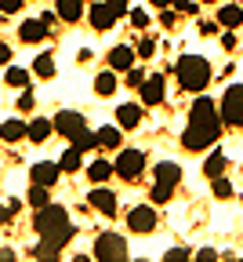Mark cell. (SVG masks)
Masks as SVG:
<instances>
[{
    "label": "cell",
    "instance_id": "obj_23",
    "mask_svg": "<svg viewBox=\"0 0 243 262\" xmlns=\"http://www.w3.org/2000/svg\"><path fill=\"white\" fill-rule=\"evenodd\" d=\"M80 157H84V153H80L77 146H69V149L58 157V168H62V171H80V168H84V160H80Z\"/></svg>",
    "mask_w": 243,
    "mask_h": 262
},
{
    "label": "cell",
    "instance_id": "obj_19",
    "mask_svg": "<svg viewBox=\"0 0 243 262\" xmlns=\"http://www.w3.org/2000/svg\"><path fill=\"white\" fill-rule=\"evenodd\" d=\"M62 22H77L84 15V0H58V11H55Z\"/></svg>",
    "mask_w": 243,
    "mask_h": 262
},
{
    "label": "cell",
    "instance_id": "obj_11",
    "mask_svg": "<svg viewBox=\"0 0 243 262\" xmlns=\"http://www.w3.org/2000/svg\"><path fill=\"white\" fill-rule=\"evenodd\" d=\"M87 204H91V208H98L102 215H109V219L116 215V196H113V189H102V186H98V189H91V193H87Z\"/></svg>",
    "mask_w": 243,
    "mask_h": 262
},
{
    "label": "cell",
    "instance_id": "obj_25",
    "mask_svg": "<svg viewBox=\"0 0 243 262\" xmlns=\"http://www.w3.org/2000/svg\"><path fill=\"white\" fill-rule=\"evenodd\" d=\"M94 91H98V95H113V91H116V70H113V66H109L106 73L94 77Z\"/></svg>",
    "mask_w": 243,
    "mask_h": 262
},
{
    "label": "cell",
    "instance_id": "obj_47",
    "mask_svg": "<svg viewBox=\"0 0 243 262\" xmlns=\"http://www.w3.org/2000/svg\"><path fill=\"white\" fill-rule=\"evenodd\" d=\"M153 4H156V8H171V0H153Z\"/></svg>",
    "mask_w": 243,
    "mask_h": 262
},
{
    "label": "cell",
    "instance_id": "obj_46",
    "mask_svg": "<svg viewBox=\"0 0 243 262\" xmlns=\"http://www.w3.org/2000/svg\"><path fill=\"white\" fill-rule=\"evenodd\" d=\"M8 215H11V208L4 204V208H0V226H4V222H8Z\"/></svg>",
    "mask_w": 243,
    "mask_h": 262
},
{
    "label": "cell",
    "instance_id": "obj_4",
    "mask_svg": "<svg viewBox=\"0 0 243 262\" xmlns=\"http://www.w3.org/2000/svg\"><path fill=\"white\" fill-rule=\"evenodd\" d=\"M222 120L232 124V127H243V84H232L225 95H222Z\"/></svg>",
    "mask_w": 243,
    "mask_h": 262
},
{
    "label": "cell",
    "instance_id": "obj_45",
    "mask_svg": "<svg viewBox=\"0 0 243 262\" xmlns=\"http://www.w3.org/2000/svg\"><path fill=\"white\" fill-rule=\"evenodd\" d=\"M160 22H163V26L171 29V26H175V22H178V18H175V11H163V15H160Z\"/></svg>",
    "mask_w": 243,
    "mask_h": 262
},
{
    "label": "cell",
    "instance_id": "obj_35",
    "mask_svg": "<svg viewBox=\"0 0 243 262\" xmlns=\"http://www.w3.org/2000/svg\"><path fill=\"white\" fill-rule=\"evenodd\" d=\"M106 4H109L120 18H124V15H131V0H106Z\"/></svg>",
    "mask_w": 243,
    "mask_h": 262
},
{
    "label": "cell",
    "instance_id": "obj_9",
    "mask_svg": "<svg viewBox=\"0 0 243 262\" xmlns=\"http://www.w3.org/2000/svg\"><path fill=\"white\" fill-rule=\"evenodd\" d=\"M87 124H84V117L77 113V110H62L58 117H55V131L58 135H65V139H73V135H80Z\"/></svg>",
    "mask_w": 243,
    "mask_h": 262
},
{
    "label": "cell",
    "instance_id": "obj_37",
    "mask_svg": "<svg viewBox=\"0 0 243 262\" xmlns=\"http://www.w3.org/2000/svg\"><path fill=\"white\" fill-rule=\"evenodd\" d=\"M15 106H18V110H26V113H29V110H33V106H37V102H33V95H29V91H26V88H22V95H18V102H15Z\"/></svg>",
    "mask_w": 243,
    "mask_h": 262
},
{
    "label": "cell",
    "instance_id": "obj_43",
    "mask_svg": "<svg viewBox=\"0 0 243 262\" xmlns=\"http://www.w3.org/2000/svg\"><path fill=\"white\" fill-rule=\"evenodd\" d=\"M222 48H225V51H236V37H232V33H225V37H222Z\"/></svg>",
    "mask_w": 243,
    "mask_h": 262
},
{
    "label": "cell",
    "instance_id": "obj_6",
    "mask_svg": "<svg viewBox=\"0 0 243 262\" xmlns=\"http://www.w3.org/2000/svg\"><path fill=\"white\" fill-rule=\"evenodd\" d=\"M113 168H116L120 179H138V175L145 171V153H142V149H124V153L113 160Z\"/></svg>",
    "mask_w": 243,
    "mask_h": 262
},
{
    "label": "cell",
    "instance_id": "obj_16",
    "mask_svg": "<svg viewBox=\"0 0 243 262\" xmlns=\"http://www.w3.org/2000/svg\"><path fill=\"white\" fill-rule=\"evenodd\" d=\"M0 139H4V142L29 139V124H22V120H4V124H0Z\"/></svg>",
    "mask_w": 243,
    "mask_h": 262
},
{
    "label": "cell",
    "instance_id": "obj_32",
    "mask_svg": "<svg viewBox=\"0 0 243 262\" xmlns=\"http://www.w3.org/2000/svg\"><path fill=\"white\" fill-rule=\"evenodd\" d=\"M214 196H218V201H229V196H232V186H229L222 175L214 179Z\"/></svg>",
    "mask_w": 243,
    "mask_h": 262
},
{
    "label": "cell",
    "instance_id": "obj_29",
    "mask_svg": "<svg viewBox=\"0 0 243 262\" xmlns=\"http://www.w3.org/2000/svg\"><path fill=\"white\" fill-rule=\"evenodd\" d=\"M29 204H33V208L51 204V186H37V182H33V189H29Z\"/></svg>",
    "mask_w": 243,
    "mask_h": 262
},
{
    "label": "cell",
    "instance_id": "obj_39",
    "mask_svg": "<svg viewBox=\"0 0 243 262\" xmlns=\"http://www.w3.org/2000/svg\"><path fill=\"white\" fill-rule=\"evenodd\" d=\"M153 51H156L153 40H142V44H138V58H153Z\"/></svg>",
    "mask_w": 243,
    "mask_h": 262
},
{
    "label": "cell",
    "instance_id": "obj_44",
    "mask_svg": "<svg viewBox=\"0 0 243 262\" xmlns=\"http://www.w3.org/2000/svg\"><path fill=\"white\" fill-rule=\"evenodd\" d=\"M11 62V48L8 44H0V66H8Z\"/></svg>",
    "mask_w": 243,
    "mask_h": 262
},
{
    "label": "cell",
    "instance_id": "obj_18",
    "mask_svg": "<svg viewBox=\"0 0 243 262\" xmlns=\"http://www.w3.org/2000/svg\"><path fill=\"white\" fill-rule=\"evenodd\" d=\"M156 182H167V186L182 182V168H178L175 160H163V164H156Z\"/></svg>",
    "mask_w": 243,
    "mask_h": 262
},
{
    "label": "cell",
    "instance_id": "obj_1",
    "mask_svg": "<svg viewBox=\"0 0 243 262\" xmlns=\"http://www.w3.org/2000/svg\"><path fill=\"white\" fill-rule=\"evenodd\" d=\"M37 233H40L44 241H51V244L65 248L69 241H73L77 226L69 222L65 208H58V204H44V208H37Z\"/></svg>",
    "mask_w": 243,
    "mask_h": 262
},
{
    "label": "cell",
    "instance_id": "obj_27",
    "mask_svg": "<svg viewBox=\"0 0 243 262\" xmlns=\"http://www.w3.org/2000/svg\"><path fill=\"white\" fill-rule=\"evenodd\" d=\"M69 142H73V146H77L80 153H87V149H94V146H98V131H87V127H84L80 135H73Z\"/></svg>",
    "mask_w": 243,
    "mask_h": 262
},
{
    "label": "cell",
    "instance_id": "obj_38",
    "mask_svg": "<svg viewBox=\"0 0 243 262\" xmlns=\"http://www.w3.org/2000/svg\"><path fill=\"white\" fill-rule=\"evenodd\" d=\"M171 8H175V11H196V0H171Z\"/></svg>",
    "mask_w": 243,
    "mask_h": 262
},
{
    "label": "cell",
    "instance_id": "obj_48",
    "mask_svg": "<svg viewBox=\"0 0 243 262\" xmlns=\"http://www.w3.org/2000/svg\"><path fill=\"white\" fill-rule=\"evenodd\" d=\"M203 4H211V0H203Z\"/></svg>",
    "mask_w": 243,
    "mask_h": 262
},
{
    "label": "cell",
    "instance_id": "obj_5",
    "mask_svg": "<svg viewBox=\"0 0 243 262\" xmlns=\"http://www.w3.org/2000/svg\"><path fill=\"white\" fill-rule=\"evenodd\" d=\"M94 258H102V262H127V244H124V237L102 233V237L94 241Z\"/></svg>",
    "mask_w": 243,
    "mask_h": 262
},
{
    "label": "cell",
    "instance_id": "obj_42",
    "mask_svg": "<svg viewBox=\"0 0 243 262\" xmlns=\"http://www.w3.org/2000/svg\"><path fill=\"white\" fill-rule=\"evenodd\" d=\"M218 26L222 22H200V33H203V37H211V33H218Z\"/></svg>",
    "mask_w": 243,
    "mask_h": 262
},
{
    "label": "cell",
    "instance_id": "obj_26",
    "mask_svg": "<svg viewBox=\"0 0 243 262\" xmlns=\"http://www.w3.org/2000/svg\"><path fill=\"white\" fill-rule=\"evenodd\" d=\"M87 175H91V182H106L109 175H116V168H113L109 160H94L91 168H87Z\"/></svg>",
    "mask_w": 243,
    "mask_h": 262
},
{
    "label": "cell",
    "instance_id": "obj_28",
    "mask_svg": "<svg viewBox=\"0 0 243 262\" xmlns=\"http://www.w3.org/2000/svg\"><path fill=\"white\" fill-rule=\"evenodd\" d=\"M33 73H37L40 80H51V77H55V58H51V55H40L37 62H33Z\"/></svg>",
    "mask_w": 243,
    "mask_h": 262
},
{
    "label": "cell",
    "instance_id": "obj_41",
    "mask_svg": "<svg viewBox=\"0 0 243 262\" xmlns=\"http://www.w3.org/2000/svg\"><path fill=\"white\" fill-rule=\"evenodd\" d=\"M196 258H200V262H214L218 251H214V248H203V251H196Z\"/></svg>",
    "mask_w": 243,
    "mask_h": 262
},
{
    "label": "cell",
    "instance_id": "obj_2",
    "mask_svg": "<svg viewBox=\"0 0 243 262\" xmlns=\"http://www.w3.org/2000/svg\"><path fill=\"white\" fill-rule=\"evenodd\" d=\"M175 77H178V84L185 88V91H203L207 84H211V62L207 58H200V55H182L178 62H175Z\"/></svg>",
    "mask_w": 243,
    "mask_h": 262
},
{
    "label": "cell",
    "instance_id": "obj_31",
    "mask_svg": "<svg viewBox=\"0 0 243 262\" xmlns=\"http://www.w3.org/2000/svg\"><path fill=\"white\" fill-rule=\"evenodd\" d=\"M171 189H175V186L156 182V186H153V201H156V204H167V201H171Z\"/></svg>",
    "mask_w": 243,
    "mask_h": 262
},
{
    "label": "cell",
    "instance_id": "obj_34",
    "mask_svg": "<svg viewBox=\"0 0 243 262\" xmlns=\"http://www.w3.org/2000/svg\"><path fill=\"white\" fill-rule=\"evenodd\" d=\"M22 11V0H0V15H18Z\"/></svg>",
    "mask_w": 243,
    "mask_h": 262
},
{
    "label": "cell",
    "instance_id": "obj_10",
    "mask_svg": "<svg viewBox=\"0 0 243 262\" xmlns=\"http://www.w3.org/2000/svg\"><path fill=\"white\" fill-rule=\"evenodd\" d=\"M58 175H62V168H58V164H51V160H37V164L29 168V179L37 182V186H55Z\"/></svg>",
    "mask_w": 243,
    "mask_h": 262
},
{
    "label": "cell",
    "instance_id": "obj_33",
    "mask_svg": "<svg viewBox=\"0 0 243 262\" xmlns=\"http://www.w3.org/2000/svg\"><path fill=\"white\" fill-rule=\"evenodd\" d=\"M163 258H167V262H185V258H192V251H189V248H171Z\"/></svg>",
    "mask_w": 243,
    "mask_h": 262
},
{
    "label": "cell",
    "instance_id": "obj_12",
    "mask_svg": "<svg viewBox=\"0 0 243 262\" xmlns=\"http://www.w3.org/2000/svg\"><path fill=\"white\" fill-rule=\"evenodd\" d=\"M87 18H91V26H94V29H113L120 15H116V11H113L109 4H91Z\"/></svg>",
    "mask_w": 243,
    "mask_h": 262
},
{
    "label": "cell",
    "instance_id": "obj_22",
    "mask_svg": "<svg viewBox=\"0 0 243 262\" xmlns=\"http://www.w3.org/2000/svg\"><path fill=\"white\" fill-rule=\"evenodd\" d=\"M225 168H229V157H225V153H211V157L203 160V175H207V179H218Z\"/></svg>",
    "mask_w": 243,
    "mask_h": 262
},
{
    "label": "cell",
    "instance_id": "obj_21",
    "mask_svg": "<svg viewBox=\"0 0 243 262\" xmlns=\"http://www.w3.org/2000/svg\"><path fill=\"white\" fill-rule=\"evenodd\" d=\"M218 22H222L225 29H236V26H243V8H239V4H225V8L218 11Z\"/></svg>",
    "mask_w": 243,
    "mask_h": 262
},
{
    "label": "cell",
    "instance_id": "obj_8",
    "mask_svg": "<svg viewBox=\"0 0 243 262\" xmlns=\"http://www.w3.org/2000/svg\"><path fill=\"white\" fill-rule=\"evenodd\" d=\"M156 211L149 208V204H142V208H131V215H127V226L134 229V233H153L156 229Z\"/></svg>",
    "mask_w": 243,
    "mask_h": 262
},
{
    "label": "cell",
    "instance_id": "obj_40",
    "mask_svg": "<svg viewBox=\"0 0 243 262\" xmlns=\"http://www.w3.org/2000/svg\"><path fill=\"white\" fill-rule=\"evenodd\" d=\"M142 80H145V73H142V70H127V84L142 88Z\"/></svg>",
    "mask_w": 243,
    "mask_h": 262
},
{
    "label": "cell",
    "instance_id": "obj_7",
    "mask_svg": "<svg viewBox=\"0 0 243 262\" xmlns=\"http://www.w3.org/2000/svg\"><path fill=\"white\" fill-rule=\"evenodd\" d=\"M189 120H196V124H207V127H222L225 120H222V106H214L211 98H196L192 102V117Z\"/></svg>",
    "mask_w": 243,
    "mask_h": 262
},
{
    "label": "cell",
    "instance_id": "obj_13",
    "mask_svg": "<svg viewBox=\"0 0 243 262\" xmlns=\"http://www.w3.org/2000/svg\"><path fill=\"white\" fill-rule=\"evenodd\" d=\"M142 102L145 106H160L163 102V77L160 73H153V77L142 80Z\"/></svg>",
    "mask_w": 243,
    "mask_h": 262
},
{
    "label": "cell",
    "instance_id": "obj_20",
    "mask_svg": "<svg viewBox=\"0 0 243 262\" xmlns=\"http://www.w3.org/2000/svg\"><path fill=\"white\" fill-rule=\"evenodd\" d=\"M51 131H55V120L37 117V120L29 124V142H47V139H51Z\"/></svg>",
    "mask_w": 243,
    "mask_h": 262
},
{
    "label": "cell",
    "instance_id": "obj_3",
    "mask_svg": "<svg viewBox=\"0 0 243 262\" xmlns=\"http://www.w3.org/2000/svg\"><path fill=\"white\" fill-rule=\"evenodd\" d=\"M218 135H222V127H207V124L189 120V127L182 131V146L189 153H200V149H207L211 142H218Z\"/></svg>",
    "mask_w": 243,
    "mask_h": 262
},
{
    "label": "cell",
    "instance_id": "obj_30",
    "mask_svg": "<svg viewBox=\"0 0 243 262\" xmlns=\"http://www.w3.org/2000/svg\"><path fill=\"white\" fill-rule=\"evenodd\" d=\"M4 80H8L11 88H26V84H29V73H26V70H18V66H8Z\"/></svg>",
    "mask_w": 243,
    "mask_h": 262
},
{
    "label": "cell",
    "instance_id": "obj_14",
    "mask_svg": "<svg viewBox=\"0 0 243 262\" xmlns=\"http://www.w3.org/2000/svg\"><path fill=\"white\" fill-rule=\"evenodd\" d=\"M18 37H22L26 44H40V40L47 37V22H44V18H29V22H22Z\"/></svg>",
    "mask_w": 243,
    "mask_h": 262
},
{
    "label": "cell",
    "instance_id": "obj_15",
    "mask_svg": "<svg viewBox=\"0 0 243 262\" xmlns=\"http://www.w3.org/2000/svg\"><path fill=\"white\" fill-rule=\"evenodd\" d=\"M134 58H138V51H131L127 44H120V48H113V51H109V66H113L116 73H127L131 66H134Z\"/></svg>",
    "mask_w": 243,
    "mask_h": 262
},
{
    "label": "cell",
    "instance_id": "obj_36",
    "mask_svg": "<svg viewBox=\"0 0 243 262\" xmlns=\"http://www.w3.org/2000/svg\"><path fill=\"white\" fill-rule=\"evenodd\" d=\"M131 22H134L138 29H145V26H149V11H142V8H134V11H131Z\"/></svg>",
    "mask_w": 243,
    "mask_h": 262
},
{
    "label": "cell",
    "instance_id": "obj_17",
    "mask_svg": "<svg viewBox=\"0 0 243 262\" xmlns=\"http://www.w3.org/2000/svg\"><path fill=\"white\" fill-rule=\"evenodd\" d=\"M138 120H142V110H138L134 102H124V106L116 110V124H120L124 131H131V127H138Z\"/></svg>",
    "mask_w": 243,
    "mask_h": 262
},
{
    "label": "cell",
    "instance_id": "obj_24",
    "mask_svg": "<svg viewBox=\"0 0 243 262\" xmlns=\"http://www.w3.org/2000/svg\"><path fill=\"white\" fill-rule=\"evenodd\" d=\"M98 146L102 149H120V127H113V124L98 127Z\"/></svg>",
    "mask_w": 243,
    "mask_h": 262
}]
</instances>
